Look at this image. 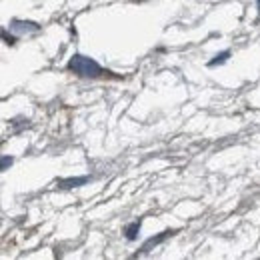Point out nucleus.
I'll list each match as a JSON object with an SVG mask.
<instances>
[{
  "label": "nucleus",
  "mask_w": 260,
  "mask_h": 260,
  "mask_svg": "<svg viewBox=\"0 0 260 260\" xmlns=\"http://www.w3.org/2000/svg\"><path fill=\"white\" fill-rule=\"evenodd\" d=\"M138 230H140V222L130 224V226L126 228V238H128V240H134V238H136V234H138Z\"/></svg>",
  "instance_id": "7ed1b4c3"
},
{
  "label": "nucleus",
  "mask_w": 260,
  "mask_h": 260,
  "mask_svg": "<svg viewBox=\"0 0 260 260\" xmlns=\"http://www.w3.org/2000/svg\"><path fill=\"white\" fill-rule=\"evenodd\" d=\"M258 8H260V0H258Z\"/></svg>",
  "instance_id": "423d86ee"
},
{
  "label": "nucleus",
  "mask_w": 260,
  "mask_h": 260,
  "mask_svg": "<svg viewBox=\"0 0 260 260\" xmlns=\"http://www.w3.org/2000/svg\"><path fill=\"white\" fill-rule=\"evenodd\" d=\"M228 56H230V52H222V54H218V56H216V60H212V62H210V66H214V64H220V62H224V60H226Z\"/></svg>",
  "instance_id": "20e7f679"
},
{
  "label": "nucleus",
  "mask_w": 260,
  "mask_h": 260,
  "mask_svg": "<svg viewBox=\"0 0 260 260\" xmlns=\"http://www.w3.org/2000/svg\"><path fill=\"white\" fill-rule=\"evenodd\" d=\"M88 178H70V180H64V182H60V186L62 188H72V186H80V184H84Z\"/></svg>",
  "instance_id": "f03ea898"
},
{
  "label": "nucleus",
  "mask_w": 260,
  "mask_h": 260,
  "mask_svg": "<svg viewBox=\"0 0 260 260\" xmlns=\"http://www.w3.org/2000/svg\"><path fill=\"white\" fill-rule=\"evenodd\" d=\"M68 70L74 72L76 76H82V78H100L108 72H104V68L98 64L96 60L88 58V56H82V54H74L68 62Z\"/></svg>",
  "instance_id": "f257e3e1"
},
{
  "label": "nucleus",
  "mask_w": 260,
  "mask_h": 260,
  "mask_svg": "<svg viewBox=\"0 0 260 260\" xmlns=\"http://www.w3.org/2000/svg\"><path fill=\"white\" fill-rule=\"evenodd\" d=\"M8 164H12V158H6V156H4V158H2V170H6Z\"/></svg>",
  "instance_id": "39448f33"
}]
</instances>
